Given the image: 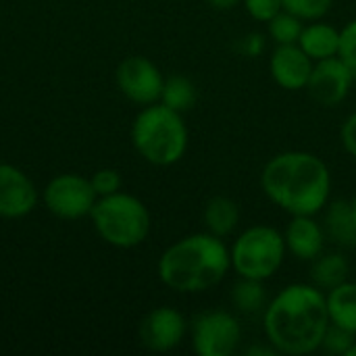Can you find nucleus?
<instances>
[{
  "mask_svg": "<svg viewBox=\"0 0 356 356\" xmlns=\"http://www.w3.org/2000/svg\"><path fill=\"white\" fill-rule=\"evenodd\" d=\"M330 327L325 292L315 284L282 288L263 311L265 342L277 355L305 356L321 348Z\"/></svg>",
  "mask_w": 356,
  "mask_h": 356,
  "instance_id": "obj_1",
  "label": "nucleus"
},
{
  "mask_svg": "<svg viewBox=\"0 0 356 356\" xmlns=\"http://www.w3.org/2000/svg\"><path fill=\"white\" fill-rule=\"evenodd\" d=\"M261 188L288 215H319L332 196V171L313 152L286 150L267 161Z\"/></svg>",
  "mask_w": 356,
  "mask_h": 356,
  "instance_id": "obj_2",
  "label": "nucleus"
},
{
  "mask_svg": "<svg viewBox=\"0 0 356 356\" xmlns=\"http://www.w3.org/2000/svg\"><path fill=\"white\" fill-rule=\"evenodd\" d=\"M232 271L229 246L209 232L173 242L159 259V280L173 292L200 294L217 288Z\"/></svg>",
  "mask_w": 356,
  "mask_h": 356,
  "instance_id": "obj_3",
  "label": "nucleus"
},
{
  "mask_svg": "<svg viewBox=\"0 0 356 356\" xmlns=\"http://www.w3.org/2000/svg\"><path fill=\"white\" fill-rule=\"evenodd\" d=\"M131 142L138 154L156 167L179 163L190 144V131L184 113H177L163 102L144 106L131 125Z\"/></svg>",
  "mask_w": 356,
  "mask_h": 356,
  "instance_id": "obj_4",
  "label": "nucleus"
},
{
  "mask_svg": "<svg viewBox=\"0 0 356 356\" xmlns=\"http://www.w3.org/2000/svg\"><path fill=\"white\" fill-rule=\"evenodd\" d=\"M90 217L98 236L115 248H136L150 234L146 204L125 192L98 198Z\"/></svg>",
  "mask_w": 356,
  "mask_h": 356,
  "instance_id": "obj_5",
  "label": "nucleus"
},
{
  "mask_svg": "<svg viewBox=\"0 0 356 356\" xmlns=\"http://www.w3.org/2000/svg\"><path fill=\"white\" fill-rule=\"evenodd\" d=\"M288 254L284 234L271 225L257 223L236 236L229 246L232 269L238 277L267 282L284 265Z\"/></svg>",
  "mask_w": 356,
  "mask_h": 356,
  "instance_id": "obj_6",
  "label": "nucleus"
},
{
  "mask_svg": "<svg viewBox=\"0 0 356 356\" xmlns=\"http://www.w3.org/2000/svg\"><path fill=\"white\" fill-rule=\"evenodd\" d=\"M190 340L198 356H232L240 348L242 325L229 311H204L192 319Z\"/></svg>",
  "mask_w": 356,
  "mask_h": 356,
  "instance_id": "obj_7",
  "label": "nucleus"
},
{
  "mask_svg": "<svg viewBox=\"0 0 356 356\" xmlns=\"http://www.w3.org/2000/svg\"><path fill=\"white\" fill-rule=\"evenodd\" d=\"M44 204L58 219H81L92 213L98 194L88 177L75 173H63L48 181L44 188Z\"/></svg>",
  "mask_w": 356,
  "mask_h": 356,
  "instance_id": "obj_8",
  "label": "nucleus"
},
{
  "mask_svg": "<svg viewBox=\"0 0 356 356\" xmlns=\"http://www.w3.org/2000/svg\"><path fill=\"white\" fill-rule=\"evenodd\" d=\"M115 81L127 100L140 106H148L161 100L165 75L150 58L127 56L119 63L115 71Z\"/></svg>",
  "mask_w": 356,
  "mask_h": 356,
  "instance_id": "obj_9",
  "label": "nucleus"
},
{
  "mask_svg": "<svg viewBox=\"0 0 356 356\" xmlns=\"http://www.w3.org/2000/svg\"><path fill=\"white\" fill-rule=\"evenodd\" d=\"M355 77V71L340 56L317 60L311 79L307 83V90L317 104L325 108H334L348 98Z\"/></svg>",
  "mask_w": 356,
  "mask_h": 356,
  "instance_id": "obj_10",
  "label": "nucleus"
},
{
  "mask_svg": "<svg viewBox=\"0 0 356 356\" xmlns=\"http://www.w3.org/2000/svg\"><path fill=\"white\" fill-rule=\"evenodd\" d=\"M188 332L190 325L177 309L156 307L140 323V342L152 353H169L186 340Z\"/></svg>",
  "mask_w": 356,
  "mask_h": 356,
  "instance_id": "obj_11",
  "label": "nucleus"
},
{
  "mask_svg": "<svg viewBox=\"0 0 356 356\" xmlns=\"http://www.w3.org/2000/svg\"><path fill=\"white\" fill-rule=\"evenodd\" d=\"M38 204L33 181L15 165L0 163V217L21 219Z\"/></svg>",
  "mask_w": 356,
  "mask_h": 356,
  "instance_id": "obj_12",
  "label": "nucleus"
},
{
  "mask_svg": "<svg viewBox=\"0 0 356 356\" xmlns=\"http://www.w3.org/2000/svg\"><path fill=\"white\" fill-rule=\"evenodd\" d=\"M315 60L298 44H280L269 56V71L273 81L284 90H305Z\"/></svg>",
  "mask_w": 356,
  "mask_h": 356,
  "instance_id": "obj_13",
  "label": "nucleus"
},
{
  "mask_svg": "<svg viewBox=\"0 0 356 356\" xmlns=\"http://www.w3.org/2000/svg\"><path fill=\"white\" fill-rule=\"evenodd\" d=\"M286 248L298 261H315L325 248V229L315 215H292L284 229Z\"/></svg>",
  "mask_w": 356,
  "mask_h": 356,
  "instance_id": "obj_14",
  "label": "nucleus"
},
{
  "mask_svg": "<svg viewBox=\"0 0 356 356\" xmlns=\"http://www.w3.org/2000/svg\"><path fill=\"white\" fill-rule=\"evenodd\" d=\"M298 46L317 63L325 58H334L340 52V29L332 23H325L323 19L309 21L302 27V33L298 38Z\"/></svg>",
  "mask_w": 356,
  "mask_h": 356,
  "instance_id": "obj_15",
  "label": "nucleus"
},
{
  "mask_svg": "<svg viewBox=\"0 0 356 356\" xmlns=\"http://www.w3.org/2000/svg\"><path fill=\"white\" fill-rule=\"evenodd\" d=\"M323 211V229L327 240L340 248H355L356 219L350 200H330Z\"/></svg>",
  "mask_w": 356,
  "mask_h": 356,
  "instance_id": "obj_16",
  "label": "nucleus"
},
{
  "mask_svg": "<svg viewBox=\"0 0 356 356\" xmlns=\"http://www.w3.org/2000/svg\"><path fill=\"white\" fill-rule=\"evenodd\" d=\"M240 207L234 198L229 196H213L204 204L202 221H204V232L217 236V238H227L232 236L238 225H240Z\"/></svg>",
  "mask_w": 356,
  "mask_h": 356,
  "instance_id": "obj_17",
  "label": "nucleus"
},
{
  "mask_svg": "<svg viewBox=\"0 0 356 356\" xmlns=\"http://www.w3.org/2000/svg\"><path fill=\"white\" fill-rule=\"evenodd\" d=\"M330 323L356 336V282L346 280L344 284L325 292Z\"/></svg>",
  "mask_w": 356,
  "mask_h": 356,
  "instance_id": "obj_18",
  "label": "nucleus"
},
{
  "mask_svg": "<svg viewBox=\"0 0 356 356\" xmlns=\"http://www.w3.org/2000/svg\"><path fill=\"white\" fill-rule=\"evenodd\" d=\"M350 275V263L342 252H321L313 261L311 284L321 288L323 292L344 284Z\"/></svg>",
  "mask_w": 356,
  "mask_h": 356,
  "instance_id": "obj_19",
  "label": "nucleus"
},
{
  "mask_svg": "<svg viewBox=\"0 0 356 356\" xmlns=\"http://www.w3.org/2000/svg\"><path fill=\"white\" fill-rule=\"evenodd\" d=\"M229 300L232 307L240 313V315H263L269 296L265 290V282L259 280H248V277H240L229 292Z\"/></svg>",
  "mask_w": 356,
  "mask_h": 356,
  "instance_id": "obj_20",
  "label": "nucleus"
},
{
  "mask_svg": "<svg viewBox=\"0 0 356 356\" xmlns=\"http://www.w3.org/2000/svg\"><path fill=\"white\" fill-rule=\"evenodd\" d=\"M196 100H198L196 86L188 77H184V75L165 77L159 102H163L165 106H169V108H173L177 113H186L196 104Z\"/></svg>",
  "mask_w": 356,
  "mask_h": 356,
  "instance_id": "obj_21",
  "label": "nucleus"
},
{
  "mask_svg": "<svg viewBox=\"0 0 356 356\" xmlns=\"http://www.w3.org/2000/svg\"><path fill=\"white\" fill-rule=\"evenodd\" d=\"M305 21L294 17L288 10L277 13L269 23H267V33L269 38L275 42V46L280 44H298V38L302 33Z\"/></svg>",
  "mask_w": 356,
  "mask_h": 356,
  "instance_id": "obj_22",
  "label": "nucleus"
},
{
  "mask_svg": "<svg viewBox=\"0 0 356 356\" xmlns=\"http://www.w3.org/2000/svg\"><path fill=\"white\" fill-rule=\"evenodd\" d=\"M334 0H282V8L302 19L305 23L323 19L332 10Z\"/></svg>",
  "mask_w": 356,
  "mask_h": 356,
  "instance_id": "obj_23",
  "label": "nucleus"
},
{
  "mask_svg": "<svg viewBox=\"0 0 356 356\" xmlns=\"http://www.w3.org/2000/svg\"><path fill=\"white\" fill-rule=\"evenodd\" d=\"M355 342H356L355 334H350V332H346V330H342V327H338V325L330 323V327H327V332H325V338H323L321 348H323L325 353H330V355L346 356L348 355V350L353 348V344H355Z\"/></svg>",
  "mask_w": 356,
  "mask_h": 356,
  "instance_id": "obj_24",
  "label": "nucleus"
},
{
  "mask_svg": "<svg viewBox=\"0 0 356 356\" xmlns=\"http://www.w3.org/2000/svg\"><path fill=\"white\" fill-rule=\"evenodd\" d=\"M90 181H92V188L98 194V198L121 192V186H123V179H121L117 169H98L90 177Z\"/></svg>",
  "mask_w": 356,
  "mask_h": 356,
  "instance_id": "obj_25",
  "label": "nucleus"
},
{
  "mask_svg": "<svg viewBox=\"0 0 356 356\" xmlns=\"http://www.w3.org/2000/svg\"><path fill=\"white\" fill-rule=\"evenodd\" d=\"M246 13L250 15V19L259 21V23H269L277 13H282V0H242Z\"/></svg>",
  "mask_w": 356,
  "mask_h": 356,
  "instance_id": "obj_26",
  "label": "nucleus"
},
{
  "mask_svg": "<svg viewBox=\"0 0 356 356\" xmlns=\"http://www.w3.org/2000/svg\"><path fill=\"white\" fill-rule=\"evenodd\" d=\"M338 56L356 73V19L340 29V52Z\"/></svg>",
  "mask_w": 356,
  "mask_h": 356,
  "instance_id": "obj_27",
  "label": "nucleus"
},
{
  "mask_svg": "<svg viewBox=\"0 0 356 356\" xmlns=\"http://www.w3.org/2000/svg\"><path fill=\"white\" fill-rule=\"evenodd\" d=\"M238 50H240V54H244L248 58L259 56L265 50V35L257 33V31H250V33L238 38Z\"/></svg>",
  "mask_w": 356,
  "mask_h": 356,
  "instance_id": "obj_28",
  "label": "nucleus"
},
{
  "mask_svg": "<svg viewBox=\"0 0 356 356\" xmlns=\"http://www.w3.org/2000/svg\"><path fill=\"white\" fill-rule=\"evenodd\" d=\"M340 140H342V146L344 150L356 159V111L350 113L344 123H342V129H340Z\"/></svg>",
  "mask_w": 356,
  "mask_h": 356,
  "instance_id": "obj_29",
  "label": "nucleus"
},
{
  "mask_svg": "<svg viewBox=\"0 0 356 356\" xmlns=\"http://www.w3.org/2000/svg\"><path fill=\"white\" fill-rule=\"evenodd\" d=\"M211 6H215L217 10H232V8H236L242 0H207Z\"/></svg>",
  "mask_w": 356,
  "mask_h": 356,
  "instance_id": "obj_30",
  "label": "nucleus"
},
{
  "mask_svg": "<svg viewBox=\"0 0 356 356\" xmlns=\"http://www.w3.org/2000/svg\"><path fill=\"white\" fill-rule=\"evenodd\" d=\"M346 356H356V342H355V344H353V348L348 350V355H346Z\"/></svg>",
  "mask_w": 356,
  "mask_h": 356,
  "instance_id": "obj_31",
  "label": "nucleus"
},
{
  "mask_svg": "<svg viewBox=\"0 0 356 356\" xmlns=\"http://www.w3.org/2000/svg\"><path fill=\"white\" fill-rule=\"evenodd\" d=\"M350 204H353V213H355V219H356V196L350 200Z\"/></svg>",
  "mask_w": 356,
  "mask_h": 356,
  "instance_id": "obj_32",
  "label": "nucleus"
}]
</instances>
